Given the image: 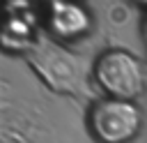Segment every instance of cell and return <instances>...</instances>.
<instances>
[{
  "mask_svg": "<svg viewBox=\"0 0 147 143\" xmlns=\"http://www.w3.org/2000/svg\"><path fill=\"white\" fill-rule=\"evenodd\" d=\"M94 78L113 99H124V101L138 97L145 85V72L140 62L129 51L122 48L103 51L96 58Z\"/></svg>",
  "mask_w": 147,
  "mask_h": 143,
  "instance_id": "cell-1",
  "label": "cell"
},
{
  "mask_svg": "<svg viewBox=\"0 0 147 143\" xmlns=\"http://www.w3.org/2000/svg\"><path fill=\"white\" fill-rule=\"evenodd\" d=\"M140 111L133 101L103 99L90 113V129L99 143H129L140 131Z\"/></svg>",
  "mask_w": 147,
  "mask_h": 143,
  "instance_id": "cell-2",
  "label": "cell"
},
{
  "mask_svg": "<svg viewBox=\"0 0 147 143\" xmlns=\"http://www.w3.org/2000/svg\"><path fill=\"white\" fill-rule=\"evenodd\" d=\"M87 25H90L87 12L83 7H78V5L55 2L51 7V28L60 37H76V35L85 32Z\"/></svg>",
  "mask_w": 147,
  "mask_h": 143,
  "instance_id": "cell-3",
  "label": "cell"
}]
</instances>
